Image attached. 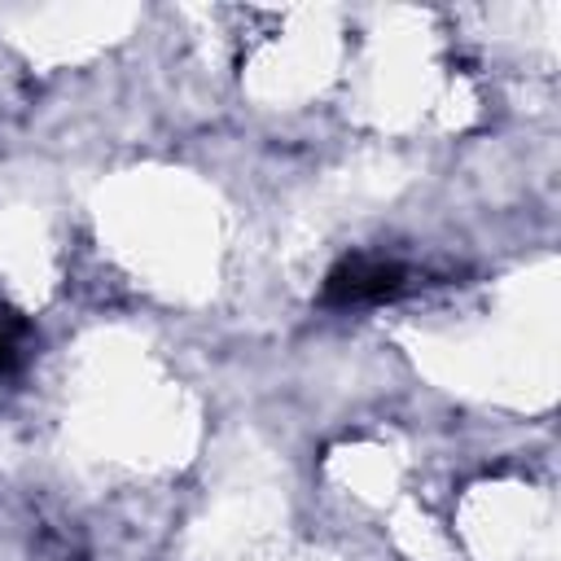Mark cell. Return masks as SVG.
I'll return each instance as SVG.
<instances>
[{
	"label": "cell",
	"instance_id": "7a4b0ae2",
	"mask_svg": "<svg viewBox=\"0 0 561 561\" xmlns=\"http://www.w3.org/2000/svg\"><path fill=\"white\" fill-rule=\"evenodd\" d=\"M22 329H26L22 320H13L9 311H0V373L18 368V359H22V351H18V333H22Z\"/></svg>",
	"mask_w": 561,
	"mask_h": 561
},
{
	"label": "cell",
	"instance_id": "6da1fadb",
	"mask_svg": "<svg viewBox=\"0 0 561 561\" xmlns=\"http://www.w3.org/2000/svg\"><path fill=\"white\" fill-rule=\"evenodd\" d=\"M403 285H408V272L399 263H386V259H373V254H355V259H342L329 272L324 302H333V307H364V302L394 298Z\"/></svg>",
	"mask_w": 561,
	"mask_h": 561
}]
</instances>
